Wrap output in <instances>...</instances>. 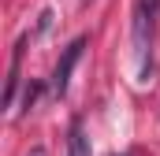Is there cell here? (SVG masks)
I'll use <instances>...</instances> for the list:
<instances>
[{
  "label": "cell",
  "mask_w": 160,
  "mask_h": 156,
  "mask_svg": "<svg viewBox=\"0 0 160 156\" xmlns=\"http://www.w3.org/2000/svg\"><path fill=\"white\" fill-rule=\"evenodd\" d=\"M157 15H160V0H138L134 4V45H138L142 56L149 52V41H153V30H157Z\"/></svg>",
  "instance_id": "cell-1"
},
{
  "label": "cell",
  "mask_w": 160,
  "mask_h": 156,
  "mask_svg": "<svg viewBox=\"0 0 160 156\" xmlns=\"http://www.w3.org/2000/svg\"><path fill=\"white\" fill-rule=\"evenodd\" d=\"M82 48H86V37H75L67 48H63V60H60V63H56V71H52V93H56V97L67 89L71 71H75V63L82 60Z\"/></svg>",
  "instance_id": "cell-2"
},
{
  "label": "cell",
  "mask_w": 160,
  "mask_h": 156,
  "mask_svg": "<svg viewBox=\"0 0 160 156\" xmlns=\"http://www.w3.org/2000/svg\"><path fill=\"white\" fill-rule=\"evenodd\" d=\"M67 156H89V138H86L82 119H75L71 130H67Z\"/></svg>",
  "instance_id": "cell-3"
},
{
  "label": "cell",
  "mask_w": 160,
  "mask_h": 156,
  "mask_svg": "<svg viewBox=\"0 0 160 156\" xmlns=\"http://www.w3.org/2000/svg\"><path fill=\"white\" fill-rule=\"evenodd\" d=\"M19 60H22V45H15L11 71H8V89H4V104H8V108H11V100H15V85H19Z\"/></svg>",
  "instance_id": "cell-4"
},
{
  "label": "cell",
  "mask_w": 160,
  "mask_h": 156,
  "mask_svg": "<svg viewBox=\"0 0 160 156\" xmlns=\"http://www.w3.org/2000/svg\"><path fill=\"white\" fill-rule=\"evenodd\" d=\"M38 93H41V82H30V89H26V97H22V108H34Z\"/></svg>",
  "instance_id": "cell-5"
},
{
  "label": "cell",
  "mask_w": 160,
  "mask_h": 156,
  "mask_svg": "<svg viewBox=\"0 0 160 156\" xmlns=\"http://www.w3.org/2000/svg\"><path fill=\"white\" fill-rule=\"evenodd\" d=\"M26 156H45V149H41V145H34V149H30Z\"/></svg>",
  "instance_id": "cell-6"
},
{
  "label": "cell",
  "mask_w": 160,
  "mask_h": 156,
  "mask_svg": "<svg viewBox=\"0 0 160 156\" xmlns=\"http://www.w3.org/2000/svg\"><path fill=\"white\" fill-rule=\"evenodd\" d=\"M119 156H130V153H119Z\"/></svg>",
  "instance_id": "cell-7"
}]
</instances>
